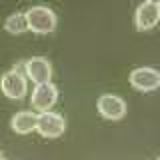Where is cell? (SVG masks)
Listing matches in <instances>:
<instances>
[{
  "label": "cell",
  "instance_id": "6da1fadb",
  "mask_svg": "<svg viewBox=\"0 0 160 160\" xmlns=\"http://www.w3.org/2000/svg\"><path fill=\"white\" fill-rule=\"evenodd\" d=\"M26 18H28V28L38 32V34L52 32L58 24L56 12L50 6H46V4H32L26 10Z\"/></svg>",
  "mask_w": 160,
  "mask_h": 160
},
{
  "label": "cell",
  "instance_id": "7a4b0ae2",
  "mask_svg": "<svg viewBox=\"0 0 160 160\" xmlns=\"http://www.w3.org/2000/svg\"><path fill=\"white\" fill-rule=\"evenodd\" d=\"M22 62L16 64L14 68L10 70H4L2 76H0V88L2 92L6 94L8 98H24L28 92V80H26V74L22 72Z\"/></svg>",
  "mask_w": 160,
  "mask_h": 160
},
{
  "label": "cell",
  "instance_id": "3957f363",
  "mask_svg": "<svg viewBox=\"0 0 160 160\" xmlns=\"http://www.w3.org/2000/svg\"><path fill=\"white\" fill-rule=\"evenodd\" d=\"M96 108L102 116L118 120L126 114V100L122 96H118V94H114V92H104L96 100Z\"/></svg>",
  "mask_w": 160,
  "mask_h": 160
},
{
  "label": "cell",
  "instance_id": "277c9868",
  "mask_svg": "<svg viewBox=\"0 0 160 160\" xmlns=\"http://www.w3.org/2000/svg\"><path fill=\"white\" fill-rule=\"evenodd\" d=\"M66 128V120L60 112H54V110H44V112L38 114V124H36V130L44 136H60Z\"/></svg>",
  "mask_w": 160,
  "mask_h": 160
},
{
  "label": "cell",
  "instance_id": "5b68a950",
  "mask_svg": "<svg viewBox=\"0 0 160 160\" xmlns=\"http://www.w3.org/2000/svg\"><path fill=\"white\" fill-rule=\"evenodd\" d=\"M160 20V2L158 0H142L134 10V22L138 28L146 30L158 24Z\"/></svg>",
  "mask_w": 160,
  "mask_h": 160
},
{
  "label": "cell",
  "instance_id": "8992f818",
  "mask_svg": "<svg viewBox=\"0 0 160 160\" xmlns=\"http://www.w3.org/2000/svg\"><path fill=\"white\" fill-rule=\"evenodd\" d=\"M128 78L130 84L138 90H154L160 86V70L154 66H136Z\"/></svg>",
  "mask_w": 160,
  "mask_h": 160
},
{
  "label": "cell",
  "instance_id": "52a82bcc",
  "mask_svg": "<svg viewBox=\"0 0 160 160\" xmlns=\"http://www.w3.org/2000/svg\"><path fill=\"white\" fill-rule=\"evenodd\" d=\"M30 100H32V106L38 108L40 112H44V110H50V106H52L54 102L58 100V88L56 84L50 80V82H40L34 86L32 90V96H30Z\"/></svg>",
  "mask_w": 160,
  "mask_h": 160
},
{
  "label": "cell",
  "instance_id": "ba28073f",
  "mask_svg": "<svg viewBox=\"0 0 160 160\" xmlns=\"http://www.w3.org/2000/svg\"><path fill=\"white\" fill-rule=\"evenodd\" d=\"M24 68H26V76L30 80H34L36 84L40 82H50V76H52V64L46 56H30L26 62H24Z\"/></svg>",
  "mask_w": 160,
  "mask_h": 160
},
{
  "label": "cell",
  "instance_id": "9c48e42d",
  "mask_svg": "<svg viewBox=\"0 0 160 160\" xmlns=\"http://www.w3.org/2000/svg\"><path fill=\"white\" fill-rule=\"evenodd\" d=\"M36 124H38V114L32 112V110H28V108L16 110V112L12 114V118H10V126L20 134H26L30 130H34Z\"/></svg>",
  "mask_w": 160,
  "mask_h": 160
},
{
  "label": "cell",
  "instance_id": "30bf717a",
  "mask_svg": "<svg viewBox=\"0 0 160 160\" xmlns=\"http://www.w3.org/2000/svg\"><path fill=\"white\" fill-rule=\"evenodd\" d=\"M4 28L8 30L10 34H20L28 30V18L24 10H16V12H10L6 18H4Z\"/></svg>",
  "mask_w": 160,
  "mask_h": 160
},
{
  "label": "cell",
  "instance_id": "8fae6325",
  "mask_svg": "<svg viewBox=\"0 0 160 160\" xmlns=\"http://www.w3.org/2000/svg\"><path fill=\"white\" fill-rule=\"evenodd\" d=\"M0 160H8V158H4V156H0Z\"/></svg>",
  "mask_w": 160,
  "mask_h": 160
},
{
  "label": "cell",
  "instance_id": "7c38bea8",
  "mask_svg": "<svg viewBox=\"0 0 160 160\" xmlns=\"http://www.w3.org/2000/svg\"><path fill=\"white\" fill-rule=\"evenodd\" d=\"M156 160H160V156H158V158H156Z\"/></svg>",
  "mask_w": 160,
  "mask_h": 160
}]
</instances>
